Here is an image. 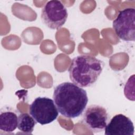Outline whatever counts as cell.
Returning <instances> with one entry per match:
<instances>
[{
    "instance_id": "obj_1",
    "label": "cell",
    "mask_w": 135,
    "mask_h": 135,
    "mask_svg": "<svg viewBox=\"0 0 135 135\" xmlns=\"http://www.w3.org/2000/svg\"><path fill=\"white\" fill-rule=\"evenodd\" d=\"M53 98L59 113L70 119L79 117L88 102L86 91L69 82L60 83L54 88Z\"/></svg>"
},
{
    "instance_id": "obj_2",
    "label": "cell",
    "mask_w": 135,
    "mask_h": 135,
    "mask_svg": "<svg viewBox=\"0 0 135 135\" xmlns=\"http://www.w3.org/2000/svg\"><path fill=\"white\" fill-rule=\"evenodd\" d=\"M103 66V62L93 56L79 55L72 59L69 69V76L78 86L89 87L97 81Z\"/></svg>"
},
{
    "instance_id": "obj_3",
    "label": "cell",
    "mask_w": 135,
    "mask_h": 135,
    "mask_svg": "<svg viewBox=\"0 0 135 135\" xmlns=\"http://www.w3.org/2000/svg\"><path fill=\"white\" fill-rule=\"evenodd\" d=\"M29 112L36 122L42 125L52 122L59 114L54 101L45 97L35 98L30 105Z\"/></svg>"
},
{
    "instance_id": "obj_4",
    "label": "cell",
    "mask_w": 135,
    "mask_h": 135,
    "mask_svg": "<svg viewBox=\"0 0 135 135\" xmlns=\"http://www.w3.org/2000/svg\"><path fill=\"white\" fill-rule=\"evenodd\" d=\"M68 16L67 9L60 1H48L44 5L41 12L43 22L50 28L58 29L65 23Z\"/></svg>"
},
{
    "instance_id": "obj_5",
    "label": "cell",
    "mask_w": 135,
    "mask_h": 135,
    "mask_svg": "<svg viewBox=\"0 0 135 135\" xmlns=\"http://www.w3.org/2000/svg\"><path fill=\"white\" fill-rule=\"evenodd\" d=\"M134 8L129 7L119 11L112 23L113 28L118 37L124 41H134Z\"/></svg>"
},
{
    "instance_id": "obj_6",
    "label": "cell",
    "mask_w": 135,
    "mask_h": 135,
    "mask_svg": "<svg viewBox=\"0 0 135 135\" xmlns=\"http://www.w3.org/2000/svg\"><path fill=\"white\" fill-rule=\"evenodd\" d=\"M108 114L107 110L100 105H90L85 111L83 117V123L95 133L104 130L108 122Z\"/></svg>"
},
{
    "instance_id": "obj_7",
    "label": "cell",
    "mask_w": 135,
    "mask_h": 135,
    "mask_svg": "<svg viewBox=\"0 0 135 135\" xmlns=\"http://www.w3.org/2000/svg\"><path fill=\"white\" fill-rule=\"evenodd\" d=\"M106 135H133L134 126L128 117L118 114L113 116L104 129Z\"/></svg>"
},
{
    "instance_id": "obj_8",
    "label": "cell",
    "mask_w": 135,
    "mask_h": 135,
    "mask_svg": "<svg viewBox=\"0 0 135 135\" xmlns=\"http://www.w3.org/2000/svg\"><path fill=\"white\" fill-rule=\"evenodd\" d=\"M18 116L14 110L4 109L1 110L0 130L4 132H13L17 127Z\"/></svg>"
},
{
    "instance_id": "obj_9",
    "label": "cell",
    "mask_w": 135,
    "mask_h": 135,
    "mask_svg": "<svg viewBox=\"0 0 135 135\" xmlns=\"http://www.w3.org/2000/svg\"><path fill=\"white\" fill-rule=\"evenodd\" d=\"M36 121L32 115L27 113H23L18 116L17 128L26 134H32Z\"/></svg>"
}]
</instances>
